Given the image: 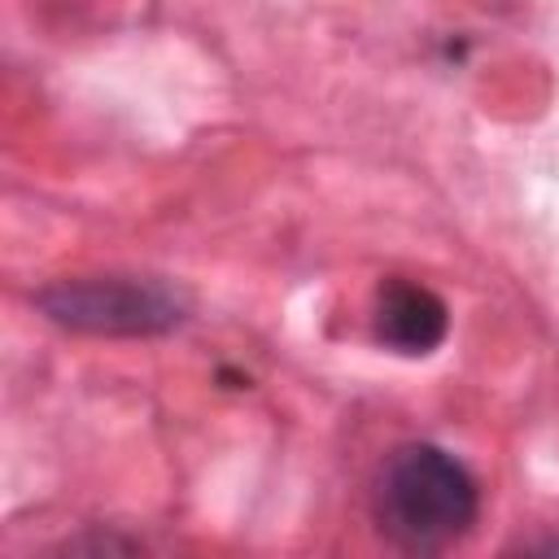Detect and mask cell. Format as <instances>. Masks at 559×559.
I'll return each instance as SVG.
<instances>
[{"instance_id": "1", "label": "cell", "mask_w": 559, "mask_h": 559, "mask_svg": "<svg viewBox=\"0 0 559 559\" xmlns=\"http://www.w3.org/2000/svg\"><path fill=\"white\" fill-rule=\"evenodd\" d=\"M480 511L472 472L441 445H402L376 480L380 533L411 555H437L467 537Z\"/></svg>"}, {"instance_id": "2", "label": "cell", "mask_w": 559, "mask_h": 559, "mask_svg": "<svg viewBox=\"0 0 559 559\" xmlns=\"http://www.w3.org/2000/svg\"><path fill=\"white\" fill-rule=\"evenodd\" d=\"M35 306L70 328L92 336H157L183 323V297L162 280L135 275H79L39 288Z\"/></svg>"}, {"instance_id": "3", "label": "cell", "mask_w": 559, "mask_h": 559, "mask_svg": "<svg viewBox=\"0 0 559 559\" xmlns=\"http://www.w3.org/2000/svg\"><path fill=\"white\" fill-rule=\"evenodd\" d=\"M450 332V310L445 301L415 280H384L376 293V336L393 354L424 358L432 354Z\"/></svg>"}]
</instances>
